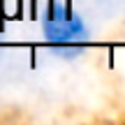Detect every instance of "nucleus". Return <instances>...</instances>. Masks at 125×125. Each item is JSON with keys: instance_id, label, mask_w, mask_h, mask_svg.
Masks as SVG:
<instances>
[{"instance_id": "1", "label": "nucleus", "mask_w": 125, "mask_h": 125, "mask_svg": "<svg viewBox=\"0 0 125 125\" xmlns=\"http://www.w3.org/2000/svg\"><path fill=\"white\" fill-rule=\"evenodd\" d=\"M40 23L49 49L62 58L81 56L90 42L86 21L70 7L67 0H49L44 12L40 14Z\"/></svg>"}]
</instances>
